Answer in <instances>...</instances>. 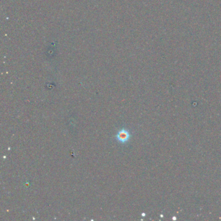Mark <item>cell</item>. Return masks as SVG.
Listing matches in <instances>:
<instances>
[{"mask_svg":"<svg viewBox=\"0 0 221 221\" xmlns=\"http://www.w3.org/2000/svg\"><path fill=\"white\" fill-rule=\"evenodd\" d=\"M118 140L121 142H125L129 140V134L125 130H122L118 134Z\"/></svg>","mask_w":221,"mask_h":221,"instance_id":"1","label":"cell"}]
</instances>
